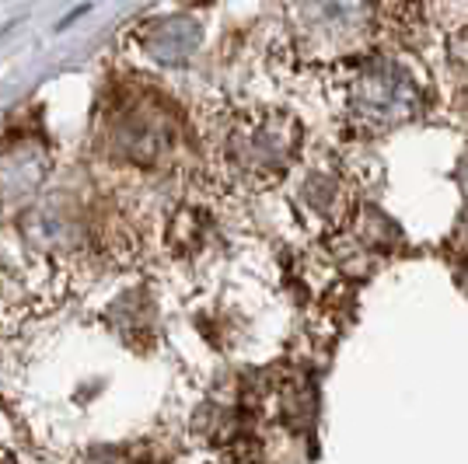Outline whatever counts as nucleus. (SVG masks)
<instances>
[{
  "mask_svg": "<svg viewBox=\"0 0 468 464\" xmlns=\"http://www.w3.org/2000/svg\"><path fill=\"white\" fill-rule=\"evenodd\" d=\"M304 161L301 119L276 105L231 109L210 133V174L224 189L266 193L291 178Z\"/></svg>",
  "mask_w": 468,
  "mask_h": 464,
  "instance_id": "f257e3e1",
  "label": "nucleus"
},
{
  "mask_svg": "<svg viewBox=\"0 0 468 464\" xmlns=\"http://www.w3.org/2000/svg\"><path fill=\"white\" fill-rule=\"evenodd\" d=\"M332 91L346 133L360 140L391 133L423 112V88L410 67L374 49L332 67Z\"/></svg>",
  "mask_w": 468,
  "mask_h": 464,
  "instance_id": "f03ea898",
  "label": "nucleus"
},
{
  "mask_svg": "<svg viewBox=\"0 0 468 464\" xmlns=\"http://www.w3.org/2000/svg\"><path fill=\"white\" fill-rule=\"evenodd\" d=\"M378 28V0H293L283 25V49L301 67L332 70L371 53Z\"/></svg>",
  "mask_w": 468,
  "mask_h": 464,
  "instance_id": "7ed1b4c3",
  "label": "nucleus"
},
{
  "mask_svg": "<svg viewBox=\"0 0 468 464\" xmlns=\"http://www.w3.org/2000/svg\"><path fill=\"white\" fill-rule=\"evenodd\" d=\"M182 119L161 91L122 88L98 122V151L119 168L154 172L176 154Z\"/></svg>",
  "mask_w": 468,
  "mask_h": 464,
  "instance_id": "20e7f679",
  "label": "nucleus"
},
{
  "mask_svg": "<svg viewBox=\"0 0 468 464\" xmlns=\"http://www.w3.org/2000/svg\"><path fill=\"white\" fill-rule=\"evenodd\" d=\"M53 147L36 130L0 136V220L25 216L39 203L53 178Z\"/></svg>",
  "mask_w": 468,
  "mask_h": 464,
  "instance_id": "39448f33",
  "label": "nucleus"
},
{
  "mask_svg": "<svg viewBox=\"0 0 468 464\" xmlns=\"http://www.w3.org/2000/svg\"><path fill=\"white\" fill-rule=\"evenodd\" d=\"M293 178V206L304 213V220H312L322 234H335L350 210L356 206L353 182L343 161H301V168L291 174Z\"/></svg>",
  "mask_w": 468,
  "mask_h": 464,
  "instance_id": "423d86ee",
  "label": "nucleus"
},
{
  "mask_svg": "<svg viewBox=\"0 0 468 464\" xmlns=\"http://www.w3.org/2000/svg\"><path fill=\"white\" fill-rule=\"evenodd\" d=\"M137 49L157 67H182L203 42V25L196 15H154L137 25Z\"/></svg>",
  "mask_w": 468,
  "mask_h": 464,
  "instance_id": "0eeeda50",
  "label": "nucleus"
},
{
  "mask_svg": "<svg viewBox=\"0 0 468 464\" xmlns=\"http://www.w3.org/2000/svg\"><path fill=\"white\" fill-rule=\"evenodd\" d=\"M448 63L458 70V74H465V78H468V21H465V25H458V28L451 32Z\"/></svg>",
  "mask_w": 468,
  "mask_h": 464,
  "instance_id": "6e6552de",
  "label": "nucleus"
},
{
  "mask_svg": "<svg viewBox=\"0 0 468 464\" xmlns=\"http://www.w3.org/2000/svg\"><path fill=\"white\" fill-rule=\"evenodd\" d=\"M454 185L462 189V199L468 203V151L458 157V164H454Z\"/></svg>",
  "mask_w": 468,
  "mask_h": 464,
  "instance_id": "1a4fd4ad",
  "label": "nucleus"
},
{
  "mask_svg": "<svg viewBox=\"0 0 468 464\" xmlns=\"http://www.w3.org/2000/svg\"><path fill=\"white\" fill-rule=\"evenodd\" d=\"M454 116L462 119V126L468 130V91H462V98L454 101Z\"/></svg>",
  "mask_w": 468,
  "mask_h": 464,
  "instance_id": "9d476101",
  "label": "nucleus"
}]
</instances>
